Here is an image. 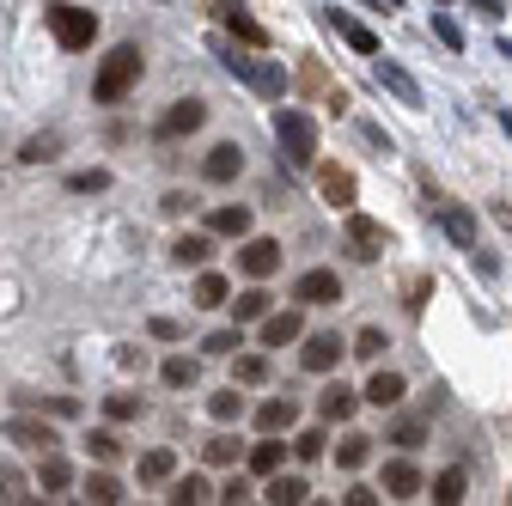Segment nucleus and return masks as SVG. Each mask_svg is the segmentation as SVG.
Returning <instances> with one entry per match:
<instances>
[{
    "instance_id": "f257e3e1",
    "label": "nucleus",
    "mask_w": 512,
    "mask_h": 506,
    "mask_svg": "<svg viewBox=\"0 0 512 506\" xmlns=\"http://www.w3.org/2000/svg\"><path fill=\"white\" fill-rule=\"evenodd\" d=\"M275 141H281V159H287V165H311V159H317V122H311L305 110L281 104V110H275Z\"/></svg>"
},
{
    "instance_id": "f03ea898",
    "label": "nucleus",
    "mask_w": 512,
    "mask_h": 506,
    "mask_svg": "<svg viewBox=\"0 0 512 506\" xmlns=\"http://www.w3.org/2000/svg\"><path fill=\"white\" fill-rule=\"evenodd\" d=\"M135 80H141V49H135V43H116V49L104 55V68H98L92 92H98V104H116Z\"/></svg>"
},
{
    "instance_id": "7ed1b4c3",
    "label": "nucleus",
    "mask_w": 512,
    "mask_h": 506,
    "mask_svg": "<svg viewBox=\"0 0 512 506\" xmlns=\"http://www.w3.org/2000/svg\"><path fill=\"white\" fill-rule=\"evenodd\" d=\"M220 61H226V74H232V80H244L250 92H263V98H281V92H287V74L275 68V61H256V55H238V49H232V55H220Z\"/></svg>"
},
{
    "instance_id": "20e7f679",
    "label": "nucleus",
    "mask_w": 512,
    "mask_h": 506,
    "mask_svg": "<svg viewBox=\"0 0 512 506\" xmlns=\"http://www.w3.org/2000/svg\"><path fill=\"white\" fill-rule=\"evenodd\" d=\"M49 31H55L61 49H92L98 13H86V7H49Z\"/></svg>"
},
{
    "instance_id": "39448f33",
    "label": "nucleus",
    "mask_w": 512,
    "mask_h": 506,
    "mask_svg": "<svg viewBox=\"0 0 512 506\" xmlns=\"http://www.w3.org/2000/svg\"><path fill=\"white\" fill-rule=\"evenodd\" d=\"M208 122V104L202 98H177L165 116H159V141H177V135H196Z\"/></svg>"
},
{
    "instance_id": "423d86ee",
    "label": "nucleus",
    "mask_w": 512,
    "mask_h": 506,
    "mask_svg": "<svg viewBox=\"0 0 512 506\" xmlns=\"http://www.w3.org/2000/svg\"><path fill=\"white\" fill-rule=\"evenodd\" d=\"M372 80H378L384 92H391L397 104L421 110V86H415V74H409V68H397V61H384V55H378V61H372Z\"/></svg>"
},
{
    "instance_id": "0eeeda50",
    "label": "nucleus",
    "mask_w": 512,
    "mask_h": 506,
    "mask_svg": "<svg viewBox=\"0 0 512 506\" xmlns=\"http://www.w3.org/2000/svg\"><path fill=\"white\" fill-rule=\"evenodd\" d=\"M238 269H244L250 281H269V275L281 269V244H275V238H244V250H238Z\"/></svg>"
},
{
    "instance_id": "6e6552de",
    "label": "nucleus",
    "mask_w": 512,
    "mask_h": 506,
    "mask_svg": "<svg viewBox=\"0 0 512 506\" xmlns=\"http://www.w3.org/2000/svg\"><path fill=\"white\" fill-rule=\"evenodd\" d=\"M348 244H354V257H360V263H372L378 250L391 244V232H384L372 214H354V208H348Z\"/></svg>"
},
{
    "instance_id": "1a4fd4ad",
    "label": "nucleus",
    "mask_w": 512,
    "mask_h": 506,
    "mask_svg": "<svg viewBox=\"0 0 512 506\" xmlns=\"http://www.w3.org/2000/svg\"><path fill=\"white\" fill-rule=\"evenodd\" d=\"M293 299H299V305H336V299H342L336 269H305V275L293 281Z\"/></svg>"
},
{
    "instance_id": "9d476101",
    "label": "nucleus",
    "mask_w": 512,
    "mask_h": 506,
    "mask_svg": "<svg viewBox=\"0 0 512 506\" xmlns=\"http://www.w3.org/2000/svg\"><path fill=\"white\" fill-rule=\"evenodd\" d=\"M7 439H13V446H31V452H55V446H61L55 427H49V421H31V415H13V421H7Z\"/></svg>"
},
{
    "instance_id": "9b49d317",
    "label": "nucleus",
    "mask_w": 512,
    "mask_h": 506,
    "mask_svg": "<svg viewBox=\"0 0 512 506\" xmlns=\"http://www.w3.org/2000/svg\"><path fill=\"white\" fill-rule=\"evenodd\" d=\"M427 214H439V226H445V232H452L464 250H476V220H470V208H458V202H439V196H433V202H427Z\"/></svg>"
},
{
    "instance_id": "f8f14e48",
    "label": "nucleus",
    "mask_w": 512,
    "mask_h": 506,
    "mask_svg": "<svg viewBox=\"0 0 512 506\" xmlns=\"http://www.w3.org/2000/svg\"><path fill=\"white\" fill-rule=\"evenodd\" d=\"M324 25H330V31H336V37H342V43H354V49H360V55H378V37H372V31H366V25H360V19H348V13H342V7H330V13H324Z\"/></svg>"
},
{
    "instance_id": "ddd939ff",
    "label": "nucleus",
    "mask_w": 512,
    "mask_h": 506,
    "mask_svg": "<svg viewBox=\"0 0 512 506\" xmlns=\"http://www.w3.org/2000/svg\"><path fill=\"white\" fill-rule=\"evenodd\" d=\"M342 354H348V342H342V336H311L299 360H305V372H330Z\"/></svg>"
},
{
    "instance_id": "4468645a",
    "label": "nucleus",
    "mask_w": 512,
    "mask_h": 506,
    "mask_svg": "<svg viewBox=\"0 0 512 506\" xmlns=\"http://www.w3.org/2000/svg\"><path fill=\"white\" fill-rule=\"evenodd\" d=\"M299 336H305L299 311H269V318H263V348H287V342H299Z\"/></svg>"
},
{
    "instance_id": "2eb2a0df",
    "label": "nucleus",
    "mask_w": 512,
    "mask_h": 506,
    "mask_svg": "<svg viewBox=\"0 0 512 506\" xmlns=\"http://www.w3.org/2000/svg\"><path fill=\"white\" fill-rule=\"evenodd\" d=\"M403 391H409V385H403V372H372L360 397H366V403H378V409H391V403H403Z\"/></svg>"
},
{
    "instance_id": "dca6fc26",
    "label": "nucleus",
    "mask_w": 512,
    "mask_h": 506,
    "mask_svg": "<svg viewBox=\"0 0 512 506\" xmlns=\"http://www.w3.org/2000/svg\"><path fill=\"white\" fill-rule=\"evenodd\" d=\"M421 488V470L409 464V458H391V464H384V494H391V500H409Z\"/></svg>"
},
{
    "instance_id": "f3484780",
    "label": "nucleus",
    "mask_w": 512,
    "mask_h": 506,
    "mask_svg": "<svg viewBox=\"0 0 512 506\" xmlns=\"http://www.w3.org/2000/svg\"><path fill=\"white\" fill-rule=\"evenodd\" d=\"M317 183H324L330 208H354V171H342V165H324V171H317Z\"/></svg>"
},
{
    "instance_id": "a211bd4d",
    "label": "nucleus",
    "mask_w": 512,
    "mask_h": 506,
    "mask_svg": "<svg viewBox=\"0 0 512 506\" xmlns=\"http://www.w3.org/2000/svg\"><path fill=\"white\" fill-rule=\"evenodd\" d=\"M208 232L214 238H250V208L238 202V208H214L208 214Z\"/></svg>"
},
{
    "instance_id": "6ab92c4d",
    "label": "nucleus",
    "mask_w": 512,
    "mask_h": 506,
    "mask_svg": "<svg viewBox=\"0 0 512 506\" xmlns=\"http://www.w3.org/2000/svg\"><path fill=\"white\" fill-rule=\"evenodd\" d=\"M208 257H214V244H208L202 232H189V238H177V244H171V263H183V269H202Z\"/></svg>"
},
{
    "instance_id": "aec40b11",
    "label": "nucleus",
    "mask_w": 512,
    "mask_h": 506,
    "mask_svg": "<svg viewBox=\"0 0 512 506\" xmlns=\"http://www.w3.org/2000/svg\"><path fill=\"white\" fill-rule=\"evenodd\" d=\"M238 165H244V153L226 141V147H214V153H208V165H202V171H208V183H232V177H238Z\"/></svg>"
},
{
    "instance_id": "412c9836",
    "label": "nucleus",
    "mask_w": 512,
    "mask_h": 506,
    "mask_svg": "<svg viewBox=\"0 0 512 506\" xmlns=\"http://www.w3.org/2000/svg\"><path fill=\"white\" fill-rule=\"evenodd\" d=\"M354 403H360V397H354L348 385H330L324 397H317V415H324V421H348V415H354Z\"/></svg>"
},
{
    "instance_id": "4be33fe9",
    "label": "nucleus",
    "mask_w": 512,
    "mask_h": 506,
    "mask_svg": "<svg viewBox=\"0 0 512 506\" xmlns=\"http://www.w3.org/2000/svg\"><path fill=\"white\" fill-rule=\"evenodd\" d=\"M293 415H299V409H293V397H287V403H281V397H269L263 409H256V427H263V433H281V427H293Z\"/></svg>"
},
{
    "instance_id": "5701e85b",
    "label": "nucleus",
    "mask_w": 512,
    "mask_h": 506,
    "mask_svg": "<svg viewBox=\"0 0 512 506\" xmlns=\"http://www.w3.org/2000/svg\"><path fill=\"white\" fill-rule=\"evenodd\" d=\"M281 464H287V446H281V439L269 433V439H263V446H256V452H250V470H256V476H275Z\"/></svg>"
},
{
    "instance_id": "b1692460",
    "label": "nucleus",
    "mask_w": 512,
    "mask_h": 506,
    "mask_svg": "<svg viewBox=\"0 0 512 506\" xmlns=\"http://www.w3.org/2000/svg\"><path fill=\"white\" fill-rule=\"evenodd\" d=\"M196 305H208V311H214V305H232V281H226V275H202V281H196Z\"/></svg>"
},
{
    "instance_id": "393cba45",
    "label": "nucleus",
    "mask_w": 512,
    "mask_h": 506,
    "mask_svg": "<svg viewBox=\"0 0 512 506\" xmlns=\"http://www.w3.org/2000/svg\"><path fill=\"white\" fill-rule=\"evenodd\" d=\"M269 500H275V506H299V500H305V476H281V470H275V476H269Z\"/></svg>"
},
{
    "instance_id": "a878e982",
    "label": "nucleus",
    "mask_w": 512,
    "mask_h": 506,
    "mask_svg": "<svg viewBox=\"0 0 512 506\" xmlns=\"http://www.w3.org/2000/svg\"><path fill=\"white\" fill-rule=\"evenodd\" d=\"M232 311H238V324L269 318V293H263V287H250V293H238V299H232Z\"/></svg>"
},
{
    "instance_id": "bb28decb",
    "label": "nucleus",
    "mask_w": 512,
    "mask_h": 506,
    "mask_svg": "<svg viewBox=\"0 0 512 506\" xmlns=\"http://www.w3.org/2000/svg\"><path fill=\"white\" fill-rule=\"evenodd\" d=\"M433 500H439V506H458V500H464V470H458V464H452V470H439Z\"/></svg>"
},
{
    "instance_id": "cd10ccee",
    "label": "nucleus",
    "mask_w": 512,
    "mask_h": 506,
    "mask_svg": "<svg viewBox=\"0 0 512 506\" xmlns=\"http://www.w3.org/2000/svg\"><path fill=\"white\" fill-rule=\"evenodd\" d=\"M37 482H43V488H68V482H74L68 458H61V452H43V470H37Z\"/></svg>"
},
{
    "instance_id": "c85d7f7f",
    "label": "nucleus",
    "mask_w": 512,
    "mask_h": 506,
    "mask_svg": "<svg viewBox=\"0 0 512 506\" xmlns=\"http://www.w3.org/2000/svg\"><path fill=\"white\" fill-rule=\"evenodd\" d=\"M159 372H165V385H177V391H183V385H196V372H202V366L189 360V354H171V360H165Z\"/></svg>"
},
{
    "instance_id": "c756f323",
    "label": "nucleus",
    "mask_w": 512,
    "mask_h": 506,
    "mask_svg": "<svg viewBox=\"0 0 512 506\" xmlns=\"http://www.w3.org/2000/svg\"><path fill=\"white\" fill-rule=\"evenodd\" d=\"M366 446H372L366 433H348L342 446H336V464H342V470H360V464H366Z\"/></svg>"
},
{
    "instance_id": "7c9ffc66",
    "label": "nucleus",
    "mask_w": 512,
    "mask_h": 506,
    "mask_svg": "<svg viewBox=\"0 0 512 506\" xmlns=\"http://www.w3.org/2000/svg\"><path fill=\"white\" fill-rule=\"evenodd\" d=\"M171 470H177L171 452H147V458H141V482H171Z\"/></svg>"
},
{
    "instance_id": "2f4dec72",
    "label": "nucleus",
    "mask_w": 512,
    "mask_h": 506,
    "mask_svg": "<svg viewBox=\"0 0 512 506\" xmlns=\"http://www.w3.org/2000/svg\"><path fill=\"white\" fill-rule=\"evenodd\" d=\"M86 500H92V506H116V500H122V488H116L110 476H86Z\"/></svg>"
},
{
    "instance_id": "473e14b6",
    "label": "nucleus",
    "mask_w": 512,
    "mask_h": 506,
    "mask_svg": "<svg viewBox=\"0 0 512 506\" xmlns=\"http://www.w3.org/2000/svg\"><path fill=\"white\" fill-rule=\"evenodd\" d=\"M263 378H269L263 354H238V385H263Z\"/></svg>"
},
{
    "instance_id": "72a5a7b5",
    "label": "nucleus",
    "mask_w": 512,
    "mask_h": 506,
    "mask_svg": "<svg viewBox=\"0 0 512 506\" xmlns=\"http://www.w3.org/2000/svg\"><path fill=\"white\" fill-rule=\"evenodd\" d=\"M293 452H299V464H317V458H324V433H317V427H305V433L293 439Z\"/></svg>"
},
{
    "instance_id": "f704fd0d",
    "label": "nucleus",
    "mask_w": 512,
    "mask_h": 506,
    "mask_svg": "<svg viewBox=\"0 0 512 506\" xmlns=\"http://www.w3.org/2000/svg\"><path fill=\"white\" fill-rule=\"evenodd\" d=\"M384 348H391V342H384V330H360V342H354L348 354H354V360H378Z\"/></svg>"
},
{
    "instance_id": "c9c22d12",
    "label": "nucleus",
    "mask_w": 512,
    "mask_h": 506,
    "mask_svg": "<svg viewBox=\"0 0 512 506\" xmlns=\"http://www.w3.org/2000/svg\"><path fill=\"white\" fill-rule=\"evenodd\" d=\"M433 37H439L445 49H464V31H458V19H452V13H433Z\"/></svg>"
},
{
    "instance_id": "e433bc0d",
    "label": "nucleus",
    "mask_w": 512,
    "mask_h": 506,
    "mask_svg": "<svg viewBox=\"0 0 512 506\" xmlns=\"http://www.w3.org/2000/svg\"><path fill=\"white\" fill-rule=\"evenodd\" d=\"M86 446H92V458H98V464H110V458H116V452H122V439H116V433H104V427H98V433H86Z\"/></svg>"
},
{
    "instance_id": "4c0bfd02",
    "label": "nucleus",
    "mask_w": 512,
    "mask_h": 506,
    "mask_svg": "<svg viewBox=\"0 0 512 506\" xmlns=\"http://www.w3.org/2000/svg\"><path fill=\"white\" fill-rule=\"evenodd\" d=\"M208 409H214V421H238L244 415V397L238 391H220V397H208Z\"/></svg>"
},
{
    "instance_id": "58836bf2",
    "label": "nucleus",
    "mask_w": 512,
    "mask_h": 506,
    "mask_svg": "<svg viewBox=\"0 0 512 506\" xmlns=\"http://www.w3.org/2000/svg\"><path fill=\"white\" fill-rule=\"evenodd\" d=\"M171 500H177V506H196V500H208V482H202V476H183V482L171 488Z\"/></svg>"
},
{
    "instance_id": "ea45409f",
    "label": "nucleus",
    "mask_w": 512,
    "mask_h": 506,
    "mask_svg": "<svg viewBox=\"0 0 512 506\" xmlns=\"http://www.w3.org/2000/svg\"><path fill=\"white\" fill-rule=\"evenodd\" d=\"M208 464H238V439H232V433L208 439Z\"/></svg>"
},
{
    "instance_id": "a19ab883",
    "label": "nucleus",
    "mask_w": 512,
    "mask_h": 506,
    "mask_svg": "<svg viewBox=\"0 0 512 506\" xmlns=\"http://www.w3.org/2000/svg\"><path fill=\"white\" fill-rule=\"evenodd\" d=\"M25 165H43V159H55V135H37V141H25V153H19Z\"/></svg>"
},
{
    "instance_id": "79ce46f5",
    "label": "nucleus",
    "mask_w": 512,
    "mask_h": 506,
    "mask_svg": "<svg viewBox=\"0 0 512 506\" xmlns=\"http://www.w3.org/2000/svg\"><path fill=\"white\" fill-rule=\"evenodd\" d=\"M232 31H238L244 43H263V25H256L250 13H238V7H232Z\"/></svg>"
},
{
    "instance_id": "37998d69",
    "label": "nucleus",
    "mask_w": 512,
    "mask_h": 506,
    "mask_svg": "<svg viewBox=\"0 0 512 506\" xmlns=\"http://www.w3.org/2000/svg\"><path fill=\"white\" fill-rule=\"evenodd\" d=\"M104 409H110V421H135V415H141V403H135V397H110Z\"/></svg>"
},
{
    "instance_id": "c03bdc74",
    "label": "nucleus",
    "mask_w": 512,
    "mask_h": 506,
    "mask_svg": "<svg viewBox=\"0 0 512 506\" xmlns=\"http://www.w3.org/2000/svg\"><path fill=\"white\" fill-rule=\"evenodd\" d=\"M202 348H208V354H232V348H244V342H238V330H220V336H208Z\"/></svg>"
},
{
    "instance_id": "a18cd8bd",
    "label": "nucleus",
    "mask_w": 512,
    "mask_h": 506,
    "mask_svg": "<svg viewBox=\"0 0 512 506\" xmlns=\"http://www.w3.org/2000/svg\"><path fill=\"white\" fill-rule=\"evenodd\" d=\"M74 189H110V171H80Z\"/></svg>"
},
{
    "instance_id": "49530a36",
    "label": "nucleus",
    "mask_w": 512,
    "mask_h": 506,
    "mask_svg": "<svg viewBox=\"0 0 512 506\" xmlns=\"http://www.w3.org/2000/svg\"><path fill=\"white\" fill-rule=\"evenodd\" d=\"M470 269H476V275H500V263L488 257V250H470Z\"/></svg>"
},
{
    "instance_id": "de8ad7c7",
    "label": "nucleus",
    "mask_w": 512,
    "mask_h": 506,
    "mask_svg": "<svg viewBox=\"0 0 512 506\" xmlns=\"http://www.w3.org/2000/svg\"><path fill=\"white\" fill-rule=\"evenodd\" d=\"M147 330H153V336H159V342H177V336H183V330H177V324H171V318H153V324H147Z\"/></svg>"
},
{
    "instance_id": "09e8293b",
    "label": "nucleus",
    "mask_w": 512,
    "mask_h": 506,
    "mask_svg": "<svg viewBox=\"0 0 512 506\" xmlns=\"http://www.w3.org/2000/svg\"><path fill=\"white\" fill-rule=\"evenodd\" d=\"M397 446H409V452L421 446V427H415V421H403V427H397Z\"/></svg>"
},
{
    "instance_id": "8fccbe9b",
    "label": "nucleus",
    "mask_w": 512,
    "mask_h": 506,
    "mask_svg": "<svg viewBox=\"0 0 512 506\" xmlns=\"http://www.w3.org/2000/svg\"><path fill=\"white\" fill-rule=\"evenodd\" d=\"M470 7H476V13H488V19H494V13H506L500 0H470Z\"/></svg>"
},
{
    "instance_id": "3c124183",
    "label": "nucleus",
    "mask_w": 512,
    "mask_h": 506,
    "mask_svg": "<svg viewBox=\"0 0 512 506\" xmlns=\"http://www.w3.org/2000/svg\"><path fill=\"white\" fill-rule=\"evenodd\" d=\"M372 7H378V13H391V7H397V0H372Z\"/></svg>"
},
{
    "instance_id": "603ef678",
    "label": "nucleus",
    "mask_w": 512,
    "mask_h": 506,
    "mask_svg": "<svg viewBox=\"0 0 512 506\" xmlns=\"http://www.w3.org/2000/svg\"><path fill=\"white\" fill-rule=\"evenodd\" d=\"M500 55H506V61H512V37H506V43H500Z\"/></svg>"
},
{
    "instance_id": "864d4df0",
    "label": "nucleus",
    "mask_w": 512,
    "mask_h": 506,
    "mask_svg": "<svg viewBox=\"0 0 512 506\" xmlns=\"http://www.w3.org/2000/svg\"><path fill=\"white\" fill-rule=\"evenodd\" d=\"M500 122H506V135H512V110H506V116H500Z\"/></svg>"
}]
</instances>
